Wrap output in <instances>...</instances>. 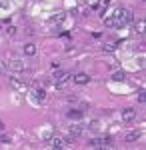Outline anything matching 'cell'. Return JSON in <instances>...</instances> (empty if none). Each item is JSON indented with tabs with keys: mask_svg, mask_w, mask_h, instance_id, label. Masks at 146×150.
<instances>
[{
	"mask_svg": "<svg viewBox=\"0 0 146 150\" xmlns=\"http://www.w3.org/2000/svg\"><path fill=\"white\" fill-rule=\"evenodd\" d=\"M90 148H104V146H110V138H92L88 142Z\"/></svg>",
	"mask_w": 146,
	"mask_h": 150,
	"instance_id": "6da1fadb",
	"label": "cell"
},
{
	"mask_svg": "<svg viewBox=\"0 0 146 150\" xmlns=\"http://www.w3.org/2000/svg\"><path fill=\"white\" fill-rule=\"evenodd\" d=\"M136 118V110L134 108H124L122 110V120L124 122H132Z\"/></svg>",
	"mask_w": 146,
	"mask_h": 150,
	"instance_id": "7a4b0ae2",
	"label": "cell"
},
{
	"mask_svg": "<svg viewBox=\"0 0 146 150\" xmlns=\"http://www.w3.org/2000/svg\"><path fill=\"white\" fill-rule=\"evenodd\" d=\"M8 68H10L12 72H22V70L26 68V64H24L22 60H12L10 64H8Z\"/></svg>",
	"mask_w": 146,
	"mask_h": 150,
	"instance_id": "3957f363",
	"label": "cell"
},
{
	"mask_svg": "<svg viewBox=\"0 0 146 150\" xmlns=\"http://www.w3.org/2000/svg\"><path fill=\"white\" fill-rule=\"evenodd\" d=\"M144 28H146L144 18H138V20H134V32H136V34H144Z\"/></svg>",
	"mask_w": 146,
	"mask_h": 150,
	"instance_id": "277c9868",
	"label": "cell"
},
{
	"mask_svg": "<svg viewBox=\"0 0 146 150\" xmlns=\"http://www.w3.org/2000/svg\"><path fill=\"white\" fill-rule=\"evenodd\" d=\"M82 136V126L80 124H72L70 126V138H80Z\"/></svg>",
	"mask_w": 146,
	"mask_h": 150,
	"instance_id": "5b68a950",
	"label": "cell"
},
{
	"mask_svg": "<svg viewBox=\"0 0 146 150\" xmlns=\"http://www.w3.org/2000/svg\"><path fill=\"white\" fill-rule=\"evenodd\" d=\"M88 80H90V76H88V74H84V72L74 74V82H76V84H86Z\"/></svg>",
	"mask_w": 146,
	"mask_h": 150,
	"instance_id": "8992f818",
	"label": "cell"
},
{
	"mask_svg": "<svg viewBox=\"0 0 146 150\" xmlns=\"http://www.w3.org/2000/svg\"><path fill=\"white\" fill-rule=\"evenodd\" d=\"M66 116L70 118V120H80L82 118V110H76V108H72V110H68Z\"/></svg>",
	"mask_w": 146,
	"mask_h": 150,
	"instance_id": "52a82bcc",
	"label": "cell"
},
{
	"mask_svg": "<svg viewBox=\"0 0 146 150\" xmlns=\"http://www.w3.org/2000/svg\"><path fill=\"white\" fill-rule=\"evenodd\" d=\"M50 146H52V148H64V146H66V142H64V140L62 138H56V136H54V138L50 140Z\"/></svg>",
	"mask_w": 146,
	"mask_h": 150,
	"instance_id": "ba28073f",
	"label": "cell"
},
{
	"mask_svg": "<svg viewBox=\"0 0 146 150\" xmlns=\"http://www.w3.org/2000/svg\"><path fill=\"white\" fill-rule=\"evenodd\" d=\"M140 134H142L140 130H132V132H128V134H126V142H134V140H138V138H140Z\"/></svg>",
	"mask_w": 146,
	"mask_h": 150,
	"instance_id": "9c48e42d",
	"label": "cell"
},
{
	"mask_svg": "<svg viewBox=\"0 0 146 150\" xmlns=\"http://www.w3.org/2000/svg\"><path fill=\"white\" fill-rule=\"evenodd\" d=\"M68 78H70V72H64L62 74V78H58V80H54V84H56V88H60V86H64L68 82Z\"/></svg>",
	"mask_w": 146,
	"mask_h": 150,
	"instance_id": "30bf717a",
	"label": "cell"
},
{
	"mask_svg": "<svg viewBox=\"0 0 146 150\" xmlns=\"http://www.w3.org/2000/svg\"><path fill=\"white\" fill-rule=\"evenodd\" d=\"M104 26H106V28H116V18H114V16H108V18L104 20Z\"/></svg>",
	"mask_w": 146,
	"mask_h": 150,
	"instance_id": "8fae6325",
	"label": "cell"
},
{
	"mask_svg": "<svg viewBox=\"0 0 146 150\" xmlns=\"http://www.w3.org/2000/svg\"><path fill=\"white\" fill-rule=\"evenodd\" d=\"M24 54L34 56V54H36V46H34V44H26V46H24Z\"/></svg>",
	"mask_w": 146,
	"mask_h": 150,
	"instance_id": "7c38bea8",
	"label": "cell"
},
{
	"mask_svg": "<svg viewBox=\"0 0 146 150\" xmlns=\"http://www.w3.org/2000/svg\"><path fill=\"white\" fill-rule=\"evenodd\" d=\"M34 96H36V100H40V102H42V100L46 98V92L42 90V88H36V90H34Z\"/></svg>",
	"mask_w": 146,
	"mask_h": 150,
	"instance_id": "4fadbf2b",
	"label": "cell"
},
{
	"mask_svg": "<svg viewBox=\"0 0 146 150\" xmlns=\"http://www.w3.org/2000/svg\"><path fill=\"white\" fill-rule=\"evenodd\" d=\"M12 86H16L18 90H26V84H22V82H18V78H14V76H12Z\"/></svg>",
	"mask_w": 146,
	"mask_h": 150,
	"instance_id": "5bb4252c",
	"label": "cell"
},
{
	"mask_svg": "<svg viewBox=\"0 0 146 150\" xmlns=\"http://www.w3.org/2000/svg\"><path fill=\"white\" fill-rule=\"evenodd\" d=\"M88 130H92V132H96V130H100V122L98 120H92L88 124Z\"/></svg>",
	"mask_w": 146,
	"mask_h": 150,
	"instance_id": "9a60e30c",
	"label": "cell"
},
{
	"mask_svg": "<svg viewBox=\"0 0 146 150\" xmlns=\"http://www.w3.org/2000/svg\"><path fill=\"white\" fill-rule=\"evenodd\" d=\"M124 78H126V74H124L122 70H118V72L112 74V80H124Z\"/></svg>",
	"mask_w": 146,
	"mask_h": 150,
	"instance_id": "2e32d148",
	"label": "cell"
},
{
	"mask_svg": "<svg viewBox=\"0 0 146 150\" xmlns=\"http://www.w3.org/2000/svg\"><path fill=\"white\" fill-rule=\"evenodd\" d=\"M146 100V94H144V90H140L138 92V102H144Z\"/></svg>",
	"mask_w": 146,
	"mask_h": 150,
	"instance_id": "e0dca14e",
	"label": "cell"
},
{
	"mask_svg": "<svg viewBox=\"0 0 146 150\" xmlns=\"http://www.w3.org/2000/svg\"><path fill=\"white\" fill-rule=\"evenodd\" d=\"M6 34H8V36H14V34H16V28H14V26H8V30H6Z\"/></svg>",
	"mask_w": 146,
	"mask_h": 150,
	"instance_id": "ac0fdd59",
	"label": "cell"
},
{
	"mask_svg": "<svg viewBox=\"0 0 146 150\" xmlns=\"http://www.w3.org/2000/svg\"><path fill=\"white\" fill-rule=\"evenodd\" d=\"M0 142H10V136L8 134H0Z\"/></svg>",
	"mask_w": 146,
	"mask_h": 150,
	"instance_id": "d6986e66",
	"label": "cell"
},
{
	"mask_svg": "<svg viewBox=\"0 0 146 150\" xmlns=\"http://www.w3.org/2000/svg\"><path fill=\"white\" fill-rule=\"evenodd\" d=\"M0 72H4V74L8 72V68H6V64H4V62H0Z\"/></svg>",
	"mask_w": 146,
	"mask_h": 150,
	"instance_id": "ffe728a7",
	"label": "cell"
},
{
	"mask_svg": "<svg viewBox=\"0 0 146 150\" xmlns=\"http://www.w3.org/2000/svg\"><path fill=\"white\" fill-rule=\"evenodd\" d=\"M114 48H116V44H106L104 50H108V52H110V50H114Z\"/></svg>",
	"mask_w": 146,
	"mask_h": 150,
	"instance_id": "44dd1931",
	"label": "cell"
},
{
	"mask_svg": "<svg viewBox=\"0 0 146 150\" xmlns=\"http://www.w3.org/2000/svg\"><path fill=\"white\" fill-rule=\"evenodd\" d=\"M62 74H64V72H54V80H58V78H62Z\"/></svg>",
	"mask_w": 146,
	"mask_h": 150,
	"instance_id": "7402d4cb",
	"label": "cell"
},
{
	"mask_svg": "<svg viewBox=\"0 0 146 150\" xmlns=\"http://www.w3.org/2000/svg\"><path fill=\"white\" fill-rule=\"evenodd\" d=\"M102 4H104V6H108V4H110V0H102Z\"/></svg>",
	"mask_w": 146,
	"mask_h": 150,
	"instance_id": "603a6c76",
	"label": "cell"
}]
</instances>
